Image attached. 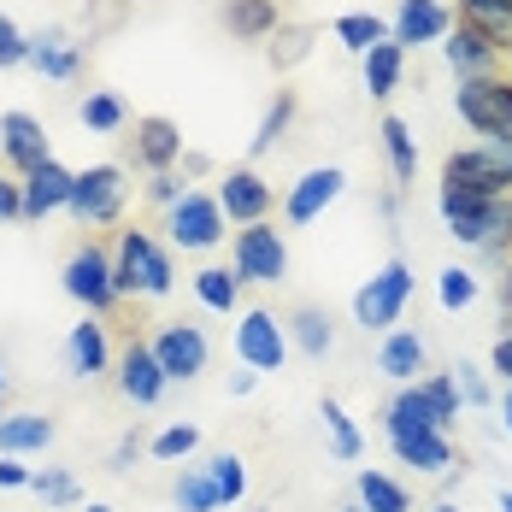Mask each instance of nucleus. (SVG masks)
<instances>
[{
	"instance_id": "nucleus-52",
	"label": "nucleus",
	"mask_w": 512,
	"mask_h": 512,
	"mask_svg": "<svg viewBox=\"0 0 512 512\" xmlns=\"http://www.w3.org/2000/svg\"><path fill=\"white\" fill-rule=\"evenodd\" d=\"M130 460H136V436H124V442H118V454H112V465H118V471H124Z\"/></svg>"
},
{
	"instance_id": "nucleus-17",
	"label": "nucleus",
	"mask_w": 512,
	"mask_h": 512,
	"mask_svg": "<svg viewBox=\"0 0 512 512\" xmlns=\"http://www.w3.org/2000/svg\"><path fill=\"white\" fill-rule=\"evenodd\" d=\"M442 59H448V71H454L460 83H465V77H495V71H501V53H495V42H489L477 24H465V18L448 30Z\"/></svg>"
},
{
	"instance_id": "nucleus-8",
	"label": "nucleus",
	"mask_w": 512,
	"mask_h": 512,
	"mask_svg": "<svg viewBox=\"0 0 512 512\" xmlns=\"http://www.w3.org/2000/svg\"><path fill=\"white\" fill-rule=\"evenodd\" d=\"M124 195H130V183H124V165H89V171H77V189H71V218L77 224H118V212H124Z\"/></svg>"
},
{
	"instance_id": "nucleus-38",
	"label": "nucleus",
	"mask_w": 512,
	"mask_h": 512,
	"mask_svg": "<svg viewBox=\"0 0 512 512\" xmlns=\"http://www.w3.org/2000/svg\"><path fill=\"white\" fill-rule=\"evenodd\" d=\"M436 295H442V307H448V312H465L471 301H477V277H471L465 265H448V271H442V283H436Z\"/></svg>"
},
{
	"instance_id": "nucleus-35",
	"label": "nucleus",
	"mask_w": 512,
	"mask_h": 512,
	"mask_svg": "<svg viewBox=\"0 0 512 512\" xmlns=\"http://www.w3.org/2000/svg\"><path fill=\"white\" fill-rule=\"evenodd\" d=\"M206 477H212V489H218L224 507H236V501L248 495V465L236 460V454H212V460H206Z\"/></svg>"
},
{
	"instance_id": "nucleus-49",
	"label": "nucleus",
	"mask_w": 512,
	"mask_h": 512,
	"mask_svg": "<svg viewBox=\"0 0 512 512\" xmlns=\"http://www.w3.org/2000/svg\"><path fill=\"white\" fill-rule=\"evenodd\" d=\"M471 12H512V0H460V18Z\"/></svg>"
},
{
	"instance_id": "nucleus-18",
	"label": "nucleus",
	"mask_w": 512,
	"mask_h": 512,
	"mask_svg": "<svg viewBox=\"0 0 512 512\" xmlns=\"http://www.w3.org/2000/svg\"><path fill=\"white\" fill-rule=\"evenodd\" d=\"M18 189H24V218H48L59 206H71L77 171H65L59 159H48V165H36L30 177H18Z\"/></svg>"
},
{
	"instance_id": "nucleus-26",
	"label": "nucleus",
	"mask_w": 512,
	"mask_h": 512,
	"mask_svg": "<svg viewBox=\"0 0 512 512\" xmlns=\"http://www.w3.org/2000/svg\"><path fill=\"white\" fill-rule=\"evenodd\" d=\"M224 24L236 42H265L277 36V0H224Z\"/></svg>"
},
{
	"instance_id": "nucleus-16",
	"label": "nucleus",
	"mask_w": 512,
	"mask_h": 512,
	"mask_svg": "<svg viewBox=\"0 0 512 512\" xmlns=\"http://www.w3.org/2000/svg\"><path fill=\"white\" fill-rule=\"evenodd\" d=\"M342 189H348V171H342V165H318V171H307V177L289 189V201H283L289 224H318L324 206L342 201Z\"/></svg>"
},
{
	"instance_id": "nucleus-25",
	"label": "nucleus",
	"mask_w": 512,
	"mask_h": 512,
	"mask_svg": "<svg viewBox=\"0 0 512 512\" xmlns=\"http://www.w3.org/2000/svg\"><path fill=\"white\" fill-rule=\"evenodd\" d=\"M365 65V89H371V101H389L395 89H401V71H407V48L401 42H377V48L359 59Z\"/></svg>"
},
{
	"instance_id": "nucleus-58",
	"label": "nucleus",
	"mask_w": 512,
	"mask_h": 512,
	"mask_svg": "<svg viewBox=\"0 0 512 512\" xmlns=\"http://www.w3.org/2000/svg\"><path fill=\"white\" fill-rule=\"evenodd\" d=\"M89 512H112V507H89Z\"/></svg>"
},
{
	"instance_id": "nucleus-30",
	"label": "nucleus",
	"mask_w": 512,
	"mask_h": 512,
	"mask_svg": "<svg viewBox=\"0 0 512 512\" xmlns=\"http://www.w3.org/2000/svg\"><path fill=\"white\" fill-rule=\"evenodd\" d=\"M377 136H383V154H389V171H395V183H412L418 177V148H412V130L389 112L383 124H377Z\"/></svg>"
},
{
	"instance_id": "nucleus-54",
	"label": "nucleus",
	"mask_w": 512,
	"mask_h": 512,
	"mask_svg": "<svg viewBox=\"0 0 512 512\" xmlns=\"http://www.w3.org/2000/svg\"><path fill=\"white\" fill-rule=\"evenodd\" d=\"M501 301H507V312H512V265H507V283H501Z\"/></svg>"
},
{
	"instance_id": "nucleus-22",
	"label": "nucleus",
	"mask_w": 512,
	"mask_h": 512,
	"mask_svg": "<svg viewBox=\"0 0 512 512\" xmlns=\"http://www.w3.org/2000/svg\"><path fill=\"white\" fill-rule=\"evenodd\" d=\"M136 159L148 165V171H171L177 159H183V130L171 124V118H136Z\"/></svg>"
},
{
	"instance_id": "nucleus-55",
	"label": "nucleus",
	"mask_w": 512,
	"mask_h": 512,
	"mask_svg": "<svg viewBox=\"0 0 512 512\" xmlns=\"http://www.w3.org/2000/svg\"><path fill=\"white\" fill-rule=\"evenodd\" d=\"M501 512H512V489H501Z\"/></svg>"
},
{
	"instance_id": "nucleus-2",
	"label": "nucleus",
	"mask_w": 512,
	"mask_h": 512,
	"mask_svg": "<svg viewBox=\"0 0 512 512\" xmlns=\"http://www.w3.org/2000/svg\"><path fill=\"white\" fill-rule=\"evenodd\" d=\"M112 277H118V295H136V301H159L177 283L171 254H165V242H159L154 230H118Z\"/></svg>"
},
{
	"instance_id": "nucleus-50",
	"label": "nucleus",
	"mask_w": 512,
	"mask_h": 512,
	"mask_svg": "<svg viewBox=\"0 0 512 512\" xmlns=\"http://www.w3.org/2000/svg\"><path fill=\"white\" fill-rule=\"evenodd\" d=\"M301 53H307V30H295V36H289V48L271 53V59H283V65H289V59H301Z\"/></svg>"
},
{
	"instance_id": "nucleus-20",
	"label": "nucleus",
	"mask_w": 512,
	"mask_h": 512,
	"mask_svg": "<svg viewBox=\"0 0 512 512\" xmlns=\"http://www.w3.org/2000/svg\"><path fill=\"white\" fill-rule=\"evenodd\" d=\"M106 365H112V342H106V324H95V312H89L65 336V371L71 377H101Z\"/></svg>"
},
{
	"instance_id": "nucleus-11",
	"label": "nucleus",
	"mask_w": 512,
	"mask_h": 512,
	"mask_svg": "<svg viewBox=\"0 0 512 512\" xmlns=\"http://www.w3.org/2000/svg\"><path fill=\"white\" fill-rule=\"evenodd\" d=\"M148 348H154L165 383H195V377L206 371V354H212L206 336H201V324H183V318H177V324H159Z\"/></svg>"
},
{
	"instance_id": "nucleus-10",
	"label": "nucleus",
	"mask_w": 512,
	"mask_h": 512,
	"mask_svg": "<svg viewBox=\"0 0 512 512\" xmlns=\"http://www.w3.org/2000/svg\"><path fill=\"white\" fill-rule=\"evenodd\" d=\"M236 359L248 371H283V359H289V324L265 307L242 312V324H236Z\"/></svg>"
},
{
	"instance_id": "nucleus-32",
	"label": "nucleus",
	"mask_w": 512,
	"mask_h": 512,
	"mask_svg": "<svg viewBox=\"0 0 512 512\" xmlns=\"http://www.w3.org/2000/svg\"><path fill=\"white\" fill-rule=\"evenodd\" d=\"M336 42L365 59L377 42H389V24H383L377 12H342V18H336Z\"/></svg>"
},
{
	"instance_id": "nucleus-53",
	"label": "nucleus",
	"mask_w": 512,
	"mask_h": 512,
	"mask_svg": "<svg viewBox=\"0 0 512 512\" xmlns=\"http://www.w3.org/2000/svg\"><path fill=\"white\" fill-rule=\"evenodd\" d=\"M501 424L512 430V383H507V395H501Z\"/></svg>"
},
{
	"instance_id": "nucleus-28",
	"label": "nucleus",
	"mask_w": 512,
	"mask_h": 512,
	"mask_svg": "<svg viewBox=\"0 0 512 512\" xmlns=\"http://www.w3.org/2000/svg\"><path fill=\"white\" fill-rule=\"evenodd\" d=\"M195 301L206 312H236L242 307V277L230 265H206V271H195Z\"/></svg>"
},
{
	"instance_id": "nucleus-15",
	"label": "nucleus",
	"mask_w": 512,
	"mask_h": 512,
	"mask_svg": "<svg viewBox=\"0 0 512 512\" xmlns=\"http://www.w3.org/2000/svg\"><path fill=\"white\" fill-rule=\"evenodd\" d=\"M0 154L12 159V171H18V177H30L36 165H48L53 148H48L42 118H30V112H0Z\"/></svg>"
},
{
	"instance_id": "nucleus-3",
	"label": "nucleus",
	"mask_w": 512,
	"mask_h": 512,
	"mask_svg": "<svg viewBox=\"0 0 512 512\" xmlns=\"http://www.w3.org/2000/svg\"><path fill=\"white\" fill-rule=\"evenodd\" d=\"M454 106L483 142L512 148V77H501V71L495 77H465L454 89Z\"/></svg>"
},
{
	"instance_id": "nucleus-33",
	"label": "nucleus",
	"mask_w": 512,
	"mask_h": 512,
	"mask_svg": "<svg viewBox=\"0 0 512 512\" xmlns=\"http://www.w3.org/2000/svg\"><path fill=\"white\" fill-rule=\"evenodd\" d=\"M359 507L365 512H412V495L389 471H359Z\"/></svg>"
},
{
	"instance_id": "nucleus-21",
	"label": "nucleus",
	"mask_w": 512,
	"mask_h": 512,
	"mask_svg": "<svg viewBox=\"0 0 512 512\" xmlns=\"http://www.w3.org/2000/svg\"><path fill=\"white\" fill-rule=\"evenodd\" d=\"M30 65H36L42 77H53V83H71V77L83 71V48H77L65 30H36V36H30Z\"/></svg>"
},
{
	"instance_id": "nucleus-31",
	"label": "nucleus",
	"mask_w": 512,
	"mask_h": 512,
	"mask_svg": "<svg viewBox=\"0 0 512 512\" xmlns=\"http://www.w3.org/2000/svg\"><path fill=\"white\" fill-rule=\"evenodd\" d=\"M289 124H295V89H277V101L265 106V118H259V130H254V142H248V154H271L283 136H289Z\"/></svg>"
},
{
	"instance_id": "nucleus-23",
	"label": "nucleus",
	"mask_w": 512,
	"mask_h": 512,
	"mask_svg": "<svg viewBox=\"0 0 512 512\" xmlns=\"http://www.w3.org/2000/svg\"><path fill=\"white\" fill-rule=\"evenodd\" d=\"M377 371L389 377V383H418V371H424V336L418 330H389L383 336V348H377Z\"/></svg>"
},
{
	"instance_id": "nucleus-34",
	"label": "nucleus",
	"mask_w": 512,
	"mask_h": 512,
	"mask_svg": "<svg viewBox=\"0 0 512 512\" xmlns=\"http://www.w3.org/2000/svg\"><path fill=\"white\" fill-rule=\"evenodd\" d=\"M330 342H336V336H330V318H324L318 307H301L295 318H289V348H301L307 359H324Z\"/></svg>"
},
{
	"instance_id": "nucleus-46",
	"label": "nucleus",
	"mask_w": 512,
	"mask_h": 512,
	"mask_svg": "<svg viewBox=\"0 0 512 512\" xmlns=\"http://www.w3.org/2000/svg\"><path fill=\"white\" fill-rule=\"evenodd\" d=\"M454 383H460V395L471 401V407H483V401H489V383H483L471 365H460V371H454Z\"/></svg>"
},
{
	"instance_id": "nucleus-14",
	"label": "nucleus",
	"mask_w": 512,
	"mask_h": 512,
	"mask_svg": "<svg viewBox=\"0 0 512 512\" xmlns=\"http://www.w3.org/2000/svg\"><path fill=\"white\" fill-rule=\"evenodd\" d=\"M448 30H454V12L442 0H401L395 18H389V42H401V48L448 42Z\"/></svg>"
},
{
	"instance_id": "nucleus-56",
	"label": "nucleus",
	"mask_w": 512,
	"mask_h": 512,
	"mask_svg": "<svg viewBox=\"0 0 512 512\" xmlns=\"http://www.w3.org/2000/svg\"><path fill=\"white\" fill-rule=\"evenodd\" d=\"M430 512H454V507H448V501H442V507H430Z\"/></svg>"
},
{
	"instance_id": "nucleus-9",
	"label": "nucleus",
	"mask_w": 512,
	"mask_h": 512,
	"mask_svg": "<svg viewBox=\"0 0 512 512\" xmlns=\"http://www.w3.org/2000/svg\"><path fill=\"white\" fill-rule=\"evenodd\" d=\"M65 295H71V301H83L95 318L118 307L124 295H118V277H112V254L95 248V242H83L77 254L65 259Z\"/></svg>"
},
{
	"instance_id": "nucleus-1",
	"label": "nucleus",
	"mask_w": 512,
	"mask_h": 512,
	"mask_svg": "<svg viewBox=\"0 0 512 512\" xmlns=\"http://www.w3.org/2000/svg\"><path fill=\"white\" fill-rule=\"evenodd\" d=\"M442 218H448V236L465 242V248H477V254L501 259L512 248V195L483 201L471 189H448L442 183Z\"/></svg>"
},
{
	"instance_id": "nucleus-39",
	"label": "nucleus",
	"mask_w": 512,
	"mask_h": 512,
	"mask_svg": "<svg viewBox=\"0 0 512 512\" xmlns=\"http://www.w3.org/2000/svg\"><path fill=\"white\" fill-rule=\"evenodd\" d=\"M195 448H201V430L195 424H171V430L154 436V460H189Z\"/></svg>"
},
{
	"instance_id": "nucleus-44",
	"label": "nucleus",
	"mask_w": 512,
	"mask_h": 512,
	"mask_svg": "<svg viewBox=\"0 0 512 512\" xmlns=\"http://www.w3.org/2000/svg\"><path fill=\"white\" fill-rule=\"evenodd\" d=\"M148 195H154L159 206H177L183 195H189V189H183V177H177V171H159L154 183H148Z\"/></svg>"
},
{
	"instance_id": "nucleus-43",
	"label": "nucleus",
	"mask_w": 512,
	"mask_h": 512,
	"mask_svg": "<svg viewBox=\"0 0 512 512\" xmlns=\"http://www.w3.org/2000/svg\"><path fill=\"white\" fill-rule=\"evenodd\" d=\"M465 24H477V30L495 42V53H512V12H471Z\"/></svg>"
},
{
	"instance_id": "nucleus-48",
	"label": "nucleus",
	"mask_w": 512,
	"mask_h": 512,
	"mask_svg": "<svg viewBox=\"0 0 512 512\" xmlns=\"http://www.w3.org/2000/svg\"><path fill=\"white\" fill-rule=\"evenodd\" d=\"M489 365H495V371H501V377L512 383V324L501 330V342H495V354H489Z\"/></svg>"
},
{
	"instance_id": "nucleus-36",
	"label": "nucleus",
	"mask_w": 512,
	"mask_h": 512,
	"mask_svg": "<svg viewBox=\"0 0 512 512\" xmlns=\"http://www.w3.org/2000/svg\"><path fill=\"white\" fill-rule=\"evenodd\" d=\"M324 430H330V448H336V460H359V448H365V436H359V424L342 412V401H324Z\"/></svg>"
},
{
	"instance_id": "nucleus-12",
	"label": "nucleus",
	"mask_w": 512,
	"mask_h": 512,
	"mask_svg": "<svg viewBox=\"0 0 512 512\" xmlns=\"http://www.w3.org/2000/svg\"><path fill=\"white\" fill-rule=\"evenodd\" d=\"M271 183L259 177L254 165H236V171H224L218 177V206H224V218L230 224H265L271 218Z\"/></svg>"
},
{
	"instance_id": "nucleus-59",
	"label": "nucleus",
	"mask_w": 512,
	"mask_h": 512,
	"mask_svg": "<svg viewBox=\"0 0 512 512\" xmlns=\"http://www.w3.org/2000/svg\"><path fill=\"white\" fill-rule=\"evenodd\" d=\"M342 512H365V507H342Z\"/></svg>"
},
{
	"instance_id": "nucleus-41",
	"label": "nucleus",
	"mask_w": 512,
	"mask_h": 512,
	"mask_svg": "<svg viewBox=\"0 0 512 512\" xmlns=\"http://www.w3.org/2000/svg\"><path fill=\"white\" fill-rule=\"evenodd\" d=\"M30 489H36L48 507H71V501H77V477H71V471H36Z\"/></svg>"
},
{
	"instance_id": "nucleus-7",
	"label": "nucleus",
	"mask_w": 512,
	"mask_h": 512,
	"mask_svg": "<svg viewBox=\"0 0 512 512\" xmlns=\"http://www.w3.org/2000/svg\"><path fill=\"white\" fill-rule=\"evenodd\" d=\"M412 301V271H407V259H389L365 289L354 295V318L365 324V330H395L401 324V312H407Z\"/></svg>"
},
{
	"instance_id": "nucleus-47",
	"label": "nucleus",
	"mask_w": 512,
	"mask_h": 512,
	"mask_svg": "<svg viewBox=\"0 0 512 512\" xmlns=\"http://www.w3.org/2000/svg\"><path fill=\"white\" fill-rule=\"evenodd\" d=\"M0 218H24V189L12 177H0Z\"/></svg>"
},
{
	"instance_id": "nucleus-45",
	"label": "nucleus",
	"mask_w": 512,
	"mask_h": 512,
	"mask_svg": "<svg viewBox=\"0 0 512 512\" xmlns=\"http://www.w3.org/2000/svg\"><path fill=\"white\" fill-rule=\"evenodd\" d=\"M30 465H18V454H0V489H30Z\"/></svg>"
},
{
	"instance_id": "nucleus-24",
	"label": "nucleus",
	"mask_w": 512,
	"mask_h": 512,
	"mask_svg": "<svg viewBox=\"0 0 512 512\" xmlns=\"http://www.w3.org/2000/svg\"><path fill=\"white\" fill-rule=\"evenodd\" d=\"M395 430H448V424H442V412L430 407L424 383H407V389L383 407V436H395Z\"/></svg>"
},
{
	"instance_id": "nucleus-37",
	"label": "nucleus",
	"mask_w": 512,
	"mask_h": 512,
	"mask_svg": "<svg viewBox=\"0 0 512 512\" xmlns=\"http://www.w3.org/2000/svg\"><path fill=\"white\" fill-rule=\"evenodd\" d=\"M171 495H177V507H183V512H218V507H224V501H218V489H212V477H206V465L183 471Z\"/></svg>"
},
{
	"instance_id": "nucleus-40",
	"label": "nucleus",
	"mask_w": 512,
	"mask_h": 512,
	"mask_svg": "<svg viewBox=\"0 0 512 512\" xmlns=\"http://www.w3.org/2000/svg\"><path fill=\"white\" fill-rule=\"evenodd\" d=\"M424 395H430V407L442 412V424H454V418H460V383H454V371L424 377Z\"/></svg>"
},
{
	"instance_id": "nucleus-5",
	"label": "nucleus",
	"mask_w": 512,
	"mask_h": 512,
	"mask_svg": "<svg viewBox=\"0 0 512 512\" xmlns=\"http://www.w3.org/2000/svg\"><path fill=\"white\" fill-rule=\"evenodd\" d=\"M224 230H230V218H224L218 195L189 189L177 206H165V236H171V248H183V254H206V248H218Z\"/></svg>"
},
{
	"instance_id": "nucleus-6",
	"label": "nucleus",
	"mask_w": 512,
	"mask_h": 512,
	"mask_svg": "<svg viewBox=\"0 0 512 512\" xmlns=\"http://www.w3.org/2000/svg\"><path fill=\"white\" fill-rule=\"evenodd\" d=\"M230 265L242 283H283L289 277V242L283 230L265 218V224H242L236 242H230Z\"/></svg>"
},
{
	"instance_id": "nucleus-51",
	"label": "nucleus",
	"mask_w": 512,
	"mask_h": 512,
	"mask_svg": "<svg viewBox=\"0 0 512 512\" xmlns=\"http://www.w3.org/2000/svg\"><path fill=\"white\" fill-rule=\"evenodd\" d=\"M254 383H259V371H236L230 377V395H254Z\"/></svg>"
},
{
	"instance_id": "nucleus-57",
	"label": "nucleus",
	"mask_w": 512,
	"mask_h": 512,
	"mask_svg": "<svg viewBox=\"0 0 512 512\" xmlns=\"http://www.w3.org/2000/svg\"><path fill=\"white\" fill-rule=\"evenodd\" d=\"M0 395H6V371H0Z\"/></svg>"
},
{
	"instance_id": "nucleus-27",
	"label": "nucleus",
	"mask_w": 512,
	"mask_h": 512,
	"mask_svg": "<svg viewBox=\"0 0 512 512\" xmlns=\"http://www.w3.org/2000/svg\"><path fill=\"white\" fill-rule=\"evenodd\" d=\"M53 442V418L42 412H12V418H0V454H36V448H48Z\"/></svg>"
},
{
	"instance_id": "nucleus-13",
	"label": "nucleus",
	"mask_w": 512,
	"mask_h": 512,
	"mask_svg": "<svg viewBox=\"0 0 512 512\" xmlns=\"http://www.w3.org/2000/svg\"><path fill=\"white\" fill-rule=\"evenodd\" d=\"M118 389H124V401H130V407H154L159 395L171 389V383H165V371H159V359H154V348H148L142 336H130V342H124V354H118Z\"/></svg>"
},
{
	"instance_id": "nucleus-19",
	"label": "nucleus",
	"mask_w": 512,
	"mask_h": 512,
	"mask_svg": "<svg viewBox=\"0 0 512 512\" xmlns=\"http://www.w3.org/2000/svg\"><path fill=\"white\" fill-rule=\"evenodd\" d=\"M389 448H395V460L401 465L424 471V477H436V471L454 465V442H448V430H395Z\"/></svg>"
},
{
	"instance_id": "nucleus-29",
	"label": "nucleus",
	"mask_w": 512,
	"mask_h": 512,
	"mask_svg": "<svg viewBox=\"0 0 512 512\" xmlns=\"http://www.w3.org/2000/svg\"><path fill=\"white\" fill-rule=\"evenodd\" d=\"M77 118L89 124V136H118L130 124V106H124V95H112V89H89L83 106H77Z\"/></svg>"
},
{
	"instance_id": "nucleus-42",
	"label": "nucleus",
	"mask_w": 512,
	"mask_h": 512,
	"mask_svg": "<svg viewBox=\"0 0 512 512\" xmlns=\"http://www.w3.org/2000/svg\"><path fill=\"white\" fill-rule=\"evenodd\" d=\"M12 65H30V36L0 12V71H12Z\"/></svg>"
},
{
	"instance_id": "nucleus-4",
	"label": "nucleus",
	"mask_w": 512,
	"mask_h": 512,
	"mask_svg": "<svg viewBox=\"0 0 512 512\" xmlns=\"http://www.w3.org/2000/svg\"><path fill=\"white\" fill-rule=\"evenodd\" d=\"M442 183H448V189H471V195H483V201L512 195V148H501V142L460 148V154H448V165H442Z\"/></svg>"
}]
</instances>
